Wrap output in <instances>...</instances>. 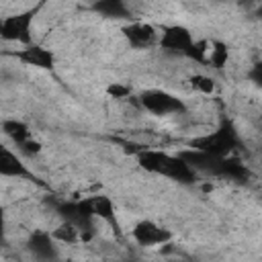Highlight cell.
<instances>
[{
  "mask_svg": "<svg viewBox=\"0 0 262 262\" xmlns=\"http://www.w3.org/2000/svg\"><path fill=\"white\" fill-rule=\"evenodd\" d=\"M139 164L147 172L162 174V176H168L172 180H180V182H192L194 180V170L180 156H170L166 151L147 149V151L139 154Z\"/></svg>",
  "mask_w": 262,
  "mask_h": 262,
  "instance_id": "obj_1",
  "label": "cell"
},
{
  "mask_svg": "<svg viewBox=\"0 0 262 262\" xmlns=\"http://www.w3.org/2000/svg\"><path fill=\"white\" fill-rule=\"evenodd\" d=\"M235 143H237L235 133L231 131V127L225 125L213 133H207V135L194 139L190 143V147L205 151V154H211V156H217V158H225V154H229L235 147Z\"/></svg>",
  "mask_w": 262,
  "mask_h": 262,
  "instance_id": "obj_2",
  "label": "cell"
},
{
  "mask_svg": "<svg viewBox=\"0 0 262 262\" xmlns=\"http://www.w3.org/2000/svg\"><path fill=\"white\" fill-rule=\"evenodd\" d=\"M139 102L145 111L154 113V115H172V113H180L184 111V104L180 98L172 96L170 92H164V90H145L141 92L139 96Z\"/></svg>",
  "mask_w": 262,
  "mask_h": 262,
  "instance_id": "obj_3",
  "label": "cell"
},
{
  "mask_svg": "<svg viewBox=\"0 0 262 262\" xmlns=\"http://www.w3.org/2000/svg\"><path fill=\"white\" fill-rule=\"evenodd\" d=\"M31 20L33 12H20L12 16H4L0 23V37L4 41H20L29 43L31 41Z\"/></svg>",
  "mask_w": 262,
  "mask_h": 262,
  "instance_id": "obj_4",
  "label": "cell"
},
{
  "mask_svg": "<svg viewBox=\"0 0 262 262\" xmlns=\"http://www.w3.org/2000/svg\"><path fill=\"white\" fill-rule=\"evenodd\" d=\"M192 43L194 41H192L190 31L186 27H180V25L166 27L164 33L160 35V45L166 51H172V53H188Z\"/></svg>",
  "mask_w": 262,
  "mask_h": 262,
  "instance_id": "obj_5",
  "label": "cell"
},
{
  "mask_svg": "<svg viewBox=\"0 0 262 262\" xmlns=\"http://www.w3.org/2000/svg\"><path fill=\"white\" fill-rule=\"evenodd\" d=\"M133 239L139 244V246H164L170 242V231L156 225L154 221H139L135 227H133Z\"/></svg>",
  "mask_w": 262,
  "mask_h": 262,
  "instance_id": "obj_6",
  "label": "cell"
},
{
  "mask_svg": "<svg viewBox=\"0 0 262 262\" xmlns=\"http://www.w3.org/2000/svg\"><path fill=\"white\" fill-rule=\"evenodd\" d=\"M123 35L133 47H139V49L149 47L156 41H160V35L156 31V27L149 25V23H131L123 29Z\"/></svg>",
  "mask_w": 262,
  "mask_h": 262,
  "instance_id": "obj_7",
  "label": "cell"
},
{
  "mask_svg": "<svg viewBox=\"0 0 262 262\" xmlns=\"http://www.w3.org/2000/svg\"><path fill=\"white\" fill-rule=\"evenodd\" d=\"M29 250H31V254H33L37 260H43V262H51V260L55 258V254H57L53 235H49V233H45V231H37V233L31 235V239H29Z\"/></svg>",
  "mask_w": 262,
  "mask_h": 262,
  "instance_id": "obj_8",
  "label": "cell"
},
{
  "mask_svg": "<svg viewBox=\"0 0 262 262\" xmlns=\"http://www.w3.org/2000/svg\"><path fill=\"white\" fill-rule=\"evenodd\" d=\"M18 57L27 63V66H33V68H41V70H51L53 63H55V57L49 49L45 47H39V45H29L27 49H23L18 53Z\"/></svg>",
  "mask_w": 262,
  "mask_h": 262,
  "instance_id": "obj_9",
  "label": "cell"
},
{
  "mask_svg": "<svg viewBox=\"0 0 262 262\" xmlns=\"http://www.w3.org/2000/svg\"><path fill=\"white\" fill-rule=\"evenodd\" d=\"M0 174L4 178H20V176H27L29 170L16 158V154H12L8 147H2L0 149Z\"/></svg>",
  "mask_w": 262,
  "mask_h": 262,
  "instance_id": "obj_10",
  "label": "cell"
},
{
  "mask_svg": "<svg viewBox=\"0 0 262 262\" xmlns=\"http://www.w3.org/2000/svg\"><path fill=\"white\" fill-rule=\"evenodd\" d=\"M2 131H4L16 145H20V143H25L27 139H31V133H29L27 123H23V121H18V119H6V121L2 123Z\"/></svg>",
  "mask_w": 262,
  "mask_h": 262,
  "instance_id": "obj_11",
  "label": "cell"
},
{
  "mask_svg": "<svg viewBox=\"0 0 262 262\" xmlns=\"http://www.w3.org/2000/svg\"><path fill=\"white\" fill-rule=\"evenodd\" d=\"M227 59H229V49L223 41H211L209 45V57H207V63L215 70H221L227 66Z\"/></svg>",
  "mask_w": 262,
  "mask_h": 262,
  "instance_id": "obj_12",
  "label": "cell"
},
{
  "mask_svg": "<svg viewBox=\"0 0 262 262\" xmlns=\"http://www.w3.org/2000/svg\"><path fill=\"white\" fill-rule=\"evenodd\" d=\"M51 235H53L55 242H61V244H76L78 239H82L80 227L76 223H72V221H63L61 225H57Z\"/></svg>",
  "mask_w": 262,
  "mask_h": 262,
  "instance_id": "obj_13",
  "label": "cell"
},
{
  "mask_svg": "<svg viewBox=\"0 0 262 262\" xmlns=\"http://www.w3.org/2000/svg\"><path fill=\"white\" fill-rule=\"evenodd\" d=\"M92 207H94V217L115 223V205L108 196H92Z\"/></svg>",
  "mask_w": 262,
  "mask_h": 262,
  "instance_id": "obj_14",
  "label": "cell"
},
{
  "mask_svg": "<svg viewBox=\"0 0 262 262\" xmlns=\"http://www.w3.org/2000/svg\"><path fill=\"white\" fill-rule=\"evenodd\" d=\"M94 10H98L104 16H127V6L121 0H102L94 4Z\"/></svg>",
  "mask_w": 262,
  "mask_h": 262,
  "instance_id": "obj_15",
  "label": "cell"
},
{
  "mask_svg": "<svg viewBox=\"0 0 262 262\" xmlns=\"http://www.w3.org/2000/svg\"><path fill=\"white\" fill-rule=\"evenodd\" d=\"M190 86L201 94H213L215 92V80L205 74H194L190 78Z\"/></svg>",
  "mask_w": 262,
  "mask_h": 262,
  "instance_id": "obj_16",
  "label": "cell"
},
{
  "mask_svg": "<svg viewBox=\"0 0 262 262\" xmlns=\"http://www.w3.org/2000/svg\"><path fill=\"white\" fill-rule=\"evenodd\" d=\"M209 45H211V41H196V43H192V47L188 49L186 55L203 63V61H207V57H209Z\"/></svg>",
  "mask_w": 262,
  "mask_h": 262,
  "instance_id": "obj_17",
  "label": "cell"
},
{
  "mask_svg": "<svg viewBox=\"0 0 262 262\" xmlns=\"http://www.w3.org/2000/svg\"><path fill=\"white\" fill-rule=\"evenodd\" d=\"M106 94H108L111 98L121 100V98H127V96L131 94V88L125 86V84H121V82H113V84L106 86Z\"/></svg>",
  "mask_w": 262,
  "mask_h": 262,
  "instance_id": "obj_18",
  "label": "cell"
},
{
  "mask_svg": "<svg viewBox=\"0 0 262 262\" xmlns=\"http://www.w3.org/2000/svg\"><path fill=\"white\" fill-rule=\"evenodd\" d=\"M18 147H20V151H25V154L33 156V154H39V149H41V143H39V141H35V139L31 137V139H27L25 143H20Z\"/></svg>",
  "mask_w": 262,
  "mask_h": 262,
  "instance_id": "obj_19",
  "label": "cell"
},
{
  "mask_svg": "<svg viewBox=\"0 0 262 262\" xmlns=\"http://www.w3.org/2000/svg\"><path fill=\"white\" fill-rule=\"evenodd\" d=\"M250 80H252L254 84L262 86V61H260V63H256V66L250 70Z\"/></svg>",
  "mask_w": 262,
  "mask_h": 262,
  "instance_id": "obj_20",
  "label": "cell"
},
{
  "mask_svg": "<svg viewBox=\"0 0 262 262\" xmlns=\"http://www.w3.org/2000/svg\"><path fill=\"white\" fill-rule=\"evenodd\" d=\"M129 262H135V260H129Z\"/></svg>",
  "mask_w": 262,
  "mask_h": 262,
  "instance_id": "obj_21",
  "label": "cell"
}]
</instances>
